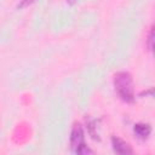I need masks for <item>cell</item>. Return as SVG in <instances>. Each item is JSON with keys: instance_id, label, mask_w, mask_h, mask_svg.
<instances>
[{"instance_id": "3957f363", "label": "cell", "mask_w": 155, "mask_h": 155, "mask_svg": "<svg viewBox=\"0 0 155 155\" xmlns=\"http://www.w3.org/2000/svg\"><path fill=\"white\" fill-rule=\"evenodd\" d=\"M111 145H113V149H114V151L116 154L125 155V154H132L133 153V150L130 147V144L126 143L125 140H122L119 137H113L111 138Z\"/></svg>"}, {"instance_id": "52a82bcc", "label": "cell", "mask_w": 155, "mask_h": 155, "mask_svg": "<svg viewBox=\"0 0 155 155\" xmlns=\"http://www.w3.org/2000/svg\"><path fill=\"white\" fill-rule=\"evenodd\" d=\"M78 0H67V2L68 4H74V2H76Z\"/></svg>"}, {"instance_id": "5b68a950", "label": "cell", "mask_w": 155, "mask_h": 155, "mask_svg": "<svg viewBox=\"0 0 155 155\" xmlns=\"http://www.w3.org/2000/svg\"><path fill=\"white\" fill-rule=\"evenodd\" d=\"M153 40H154V29L151 28L148 34V48L149 51H153Z\"/></svg>"}, {"instance_id": "7a4b0ae2", "label": "cell", "mask_w": 155, "mask_h": 155, "mask_svg": "<svg viewBox=\"0 0 155 155\" xmlns=\"http://www.w3.org/2000/svg\"><path fill=\"white\" fill-rule=\"evenodd\" d=\"M70 147L71 150L75 154H91L92 150L88 149V147L85 143V136H84V130L81 127L80 124H75L73 130H71V134H70Z\"/></svg>"}, {"instance_id": "8992f818", "label": "cell", "mask_w": 155, "mask_h": 155, "mask_svg": "<svg viewBox=\"0 0 155 155\" xmlns=\"http://www.w3.org/2000/svg\"><path fill=\"white\" fill-rule=\"evenodd\" d=\"M35 0H22L21 1V4L18 5V7L19 8H23V7H25V6H28V5H30L31 2H34Z\"/></svg>"}, {"instance_id": "6da1fadb", "label": "cell", "mask_w": 155, "mask_h": 155, "mask_svg": "<svg viewBox=\"0 0 155 155\" xmlns=\"http://www.w3.org/2000/svg\"><path fill=\"white\" fill-rule=\"evenodd\" d=\"M114 87L117 96L126 103L134 101V91L132 84V76L127 71H119L114 76Z\"/></svg>"}, {"instance_id": "277c9868", "label": "cell", "mask_w": 155, "mask_h": 155, "mask_svg": "<svg viewBox=\"0 0 155 155\" xmlns=\"http://www.w3.org/2000/svg\"><path fill=\"white\" fill-rule=\"evenodd\" d=\"M133 131H134V133H136V136L138 138L145 139V138L149 137V134L151 132V127L148 124H136Z\"/></svg>"}]
</instances>
